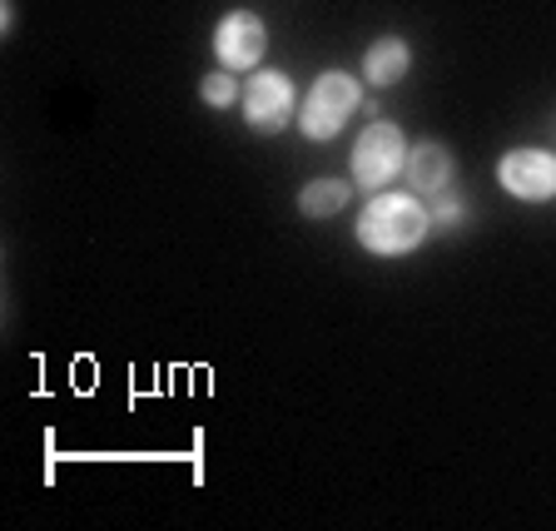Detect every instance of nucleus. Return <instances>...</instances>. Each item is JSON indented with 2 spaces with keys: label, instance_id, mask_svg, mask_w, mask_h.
I'll list each match as a JSON object with an SVG mask.
<instances>
[{
  "label": "nucleus",
  "instance_id": "9d476101",
  "mask_svg": "<svg viewBox=\"0 0 556 531\" xmlns=\"http://www.w3.org/2000/svg\"><path fill=\"white\" fill-rule=\"evenodd\" d=\"M199 100L214 104V110H229V104L239 100V80H233V75H204V80H199Z\"/></svg>",
  "mask_w": 556,
  "mask_h": 531
},
{
  "label": "nucleus",
  "instance_id": "f257e3e1",
  "mask_svg": "<svg viewBox=\"0 0 556 531\" xmlns=\"http://www.w3.org/2000/svg\"><path fill=\"white\" fill-rule=\"evenodd\" d=\"M428 229H432V214L422 208L417 194H378L363 208L358 243L378 258H403L428 239Z\"/></svg>",
  "mask_w": 556,
  "mask_h": 531
},
{
  "label": "nucleus",
  "instance_id": "6e6552de",
  "mask_svg": "<svg viewBox=\"0 0 556 531\" xmlns=\"http://www.w3.org/2000/svg\"><path fill=\"white\" fill-rule=\"evenodd\" d=\"M407 69H413V50H407L403 35H378L368 46V55H363V75L372 85H397Z\"/></svg>",
  "mask_w": 556,
  "mask_h": 531
},
{
  "label": "nucleus",
  "instance_id": "39448f33",
  "mask_svg": "<svg viewBox=\"0 0 556 531\" xmlns=\"http://www.w3.org/2000/svg\"><path fill=\"white\" fill-rule=\"evenodd\" d=\"M497 185L511 199H527V204H546L556 199V154L546 150H507L497 164Z\"/></svg>",
  "mask_w": 556,
  "mask_h": 531
},
{
  "label": "nucleus",
  "instance_id": "f8f14e48",
  "mask_svg": "<svg viewBox=\"0 0 556 531\" xmlns=\"http://www.w3.org/2000/svg\"><path fill=\"white\" fill-rule=\"evenodd\" d=\"M0 25H5V35H11V25H15V5H11V0L0 5Z\"/></svg>",
  "mask_w": 556,
  "mask_h": 531
},
{
  "label": "nucleus",
  "instance_id": "423d86ee",
  "mask_svg": "<svg viewBox=\"0 0 556 531\" xmlns=\"http://www.w3.org/2000/svg\"><path fill=\"white\" fill-rule=\"evenodd\" d=\"M268 50V25L254 11H229L214 30V55L229 69H254Z\"/></svg>",
  "mask_w": 556,
  "mask_h": 531
},
{
  "label": "nucleus",
  "instance_id": "0eeeda50",
  "mask_svg": "<svg viewBox=\"0 0 556 531\" xmlns=\"http://www.w3.org/2000/svg\"><path fill=\"white\" fill-rule=\"evenodd\" d=\"M407 189H413L417 199L422 194H442V189L452 185V150L447 144H438V139H422V144H413L407 150Z\"/></svg>",
  "mask_w": 556,
  "mask_h": 531
},
{
  "label": "nucleus",
  "instance_id": "20e7f679",
  "mask_svg": "<svg viewBox=\"0 0 556 531\" xmlns=\"http://www.w3.org/2000/svg\"><path fill=\"white\" fill-rule=\"evenodd\" d=\"M293 110H299V94H293V80L283 69H258L254 80L243 85V119L258 135H278L293 119Z\"/></svg>",
  "mask_w": 556,
  "mask_h": 531
},
{
  "label": "nucleus",
  "instance_id": "9b49d317",
  "mask_svg": "<svg viewBox=\"0 0 556 531\" xmlns=\"http://www.w3.org/2000/svg\"><path fill=\"white\" fill-rule=\"evenodd\" d=\"M463 219H467V204H463V199H442V204L432 208V224H438V229H457Z\"/></svg>",
  "mask_w": 556,
  "mask_h": 531
},
{
  "label": "nucleus",
  "instance_id": "1a4fd4ad",
  "mask_svg": "<svg viewBox=\"0 0 556 531\" xmlns=\"http://www.w3.org/2000/svg\"><path fill=\"white\" fill-rule=\"evenodd\" d=\"M348 199H353L348 179H313V185H303L299 208H303V219H333V214L348 208Z\"/></svg>",
  "mask_w": 556,
  "mask_h": 531
},
{
  "label": "nucleus",
  "instance_id": "7ed1b4c3",
  "mask_svg": "<svg viewBox=\"0 0 556 531\" xmlns=\"http://www.w3.org/2000/svg\"><path fill=\"white\" fill-rule=\"evenodd\" d=\"M407 164V144H403V129L388 125V119H378V125H368L358 135V144H353V185L363 189H382L388 179H397Z\"/></svg>",
  "mask_w": 556,
  "mask_h": 531
},
{
  "label": "nucleus",
  "instance_id": "f03ea898",
  "mask_svg": "<svg viewBox=\"0 0 556 531\" xmlns=\"http://www.w3.org/2000/svg\"><path fill=\"white\" fill-rule=\"evenodd\" d=\"M358 104H363L358 80H353L348 69H328V75H318V80H313V90L303 94L299 129L308 139H333V135H343L348 119L358 115Z\"/></svg>",
  "mask_w": 556,
  "mask_h": 531
}]
</instances>
